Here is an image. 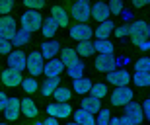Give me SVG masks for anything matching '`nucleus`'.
Returning <instances> with one entry per match:
<instances>
[{
	"instance_id": "f257e3e1",
	"label": "nucleus",
	"mask_w": 150,
	"mask_h": 125,
	"mask_svg": "<svg viewBox=\"0 0 150 125\" xmlns=\"http://www.w3.org/2000/svg\"><path fill=\"white\" fill-rule=\"evenodd\" d=\"M92 14V4L86 0H76L74 4H70V16L76 20L78 23H86Z\"/></svg>"
},
{
	"instance_id": "f03ea898",
	"label": "nucleus",
	"mask_w": 150,
	"mask_h": 125,
	"mask_svg": "<svg viewBox=\"0 0 150 125\" xmlns=\"http://www.w3.org/2000/svg\"><path fill=\"white\" fill-rule=\"evenodd\" d=\"M20 23H22V29H23V31L31 33V31H37V29H41V23H43V20H41V14H39V12L25 10V12L22 14V18H20Z\"/></svg>"
},
{
	"instance_id": "7ed1b4c3",
	"label": "nucleus",
	"mask_w": 150,
	"mask_h": 125,
	"mask_svg": "<svg viewBox=\"0 0 150 125\" xmlns=\"http://www.w3.org/2000/svg\"><path fill=\"white\" fill-rule=\"evenodd\" d=\"M109 100H111L113 106H127L129 102H133V90L125 86V88H115V90L109 94Z\"/></svg>"
},
{
	"instance_id": "20e7f679",
	"label": "nucleus",
	"mask_w": 150,
	"mask_h": 125,
	"mask_svg": "<svg viewBox=\"0 0 150 125\" xmlns=\"http://www.w3.org/2000/svg\"><path fill=\"white\" fill-rule=\"evenodd\" d=\"M18 31V22L12 16H0V37L12 41V37Z\"/></svg>"
},
{
	"instance_id": "39448f33",
	"label": "nucleus",
	"mask_w": 150,
	"mask_h": 125,
	"mask_svg": "<svg viewBox=\"0 0 150 125\" xmlns=\"http://www.w3.org/2000/svg\"><path fill=\"white\" fill-rule=\"evenodd\" d=\"M25 68L29 70L31 76H39V74L43 72V57L39 55V51L29 53L28 57H25Z\"/></svg>"
},
{
	"instance_id": "423d86ee",
	"label": "nucleus",
	"mask_w": 150,
	"mask_h": 125,
	"mask_svg": "<svg viewBox=\"0 0 150 125\" xmlns=\"http://www.w3.org/2000/svg\"><path fill=\"white\" fill-rule=\"evenodd\" d=\"M68 33H70L72 39H76L80 43V41H90V37L94 35V29L90 28L88 23H76V26H72L68 29Z\"/></svg>"
},
{
	"instance_id": "0eeeda50",
	"label": "nucleus",
	"mask_w": 150,
	"mask_h": 125,
	"mask_svg": "<svg viewBox=\"0 0 150 125\" xmlns=\"http://www.w3.org/2000/svg\"><path fill=\"white\" fill-rule=\"evenodd\" d=\"M107 80L111 82L115 88H125V86H129V82H131V74H129V70H125V68H119V70H113V72L107 74Z\"/></svg>"
},
{
	"instance_id": "6e6552de",
	"label": "nucleus",
	"mask_w": 150,
	"mask_h": 125,
	"mask_svg": "<svg viewBox=\"0 0 150 125\" xmlns=\"http://www.w3.org/2000/svg\"><path fill=\"white\" fill-rule=\"evenodd\" d=\"M129 35H131V39L137 37V39H150V26L142 20L139 22H133L131 23V28H129Z\"/></svg>"
},
{
	"instance_id": "1a4fd4ad",
	"label": "nucleus",
	"mask_w": 150,
	"mask_h": 125,
	"mask_svg": "<svg viewBox=\"0 0 150 125\" xmlns=\"http://www.w3.org/2000/svg\"><path fill=\"white\" fill-rule=\"evenodd\" d=\"M47 114L53 117V119H64V117H68V115L72 114V108L68 106V104H49L47 106Z\"/></svg>"
},
{
	"instance_id": "9d476101",
	"label": "nucleus",
	"mask_w": 150,
	"mask_h": 125,
	"mask_svg": "<svg viewBox=\"0 0 150 125\" xmlns=\"http://www.w3.org/2000/svg\"><path fill=\"white\" fill-rule=\"evenodd\" d=\"M6 62H8V68H12V70H18V72L25 70V55L20 49L8 53V61Z\"/></svg>"
},
{
	"instance_id": "9b49d317",
	"label": "nucleus",
	"mask_w": 150,
	"mask_h": 125,
	"mask_svg": "<svg viewBox=\"0 0 150 125\" xmlns=\"http://www.w3.org/2000/svg\"><path fill=\"white\" fill-rule=\"evenodd\" d=\"M0 78H2V84L4 86H10V88H16V86L22 84V72H18V70H12V68H6L0 72Z\"/></svg>"
},
{
	"instance_id": "f8f14e48",
	"label": "nucleus",
	"mask_w": 150,
	"mask_h": 125,
	"mask_svg": "<svg viewBox=\"0 0 150 125\" xmlns=\"http://www.w3.org/2000/svg\"><path fill=\"white\" fill-rule=\"evenodd\" d=\"M125 117H129V119L133 121L134 125H140L142 121H144V115H142V109H140V106L137 102H129L127 106H125Z\"/></svg>"
},
{
	"instance_id": "ddd939ff",
	"label": "nucleus",
	"mask_w": 150,
	"mask_h": 125,
	"mask_svg": "<svg viewBox=\"0 0 150 125\" xmlns=\"http://www.w3.org/2000/svg\"><path fill=\"white\" fill-rule=\"evenodd\" d=\"M62 70H64V67L59 59H51V61L43 62V74H47L49 78H59L62 74Z\"/></svg>"
},
{
	"instance_id": "4468645a",
	"label": "nucleus",
	"mask_w": 150,
	"mask_h": 125,
	"mask_svg": "<svg viewBox=\"0 0 150 125\" xmlns=\"http://www.w3.org/2000/svg\"><path fill=\"white\" fill-rule=\"evenodd\" d=\"M109 16H111V14H109V8H107L105 2H96V4L92 6V14H90V18H94L98 23L107 22Z\"/></svg>"
},
{
	"instance_id": "2eb2a0df",
	"label": "nucleus",
	"mask_w": 150,
	"mask_h": 125,
	"mask_svg": "<svg viewBox=\"0 0 150 125\" xmlns=\"http://www.w3.org/2000/svg\"><path fill=\"white\" fill-rule=\"evenodd\" d=\"M62 47L59 41H45L43 45H41V51H39V55L43 57V61L47 59V61H51V59H57V53L61 51Z\"/></svg>"
},
{
	"instance_id": "dca6fc26",
	"label": "nucleus",
	"mask_w": 150,
	"mask_h": 125,
	"mask_svg": "<svg viewBox=\"0 0 150 125\" xmlns=\"http://www.w3.org/2000/svg\"><path fill=\"white\" fill-rule=\"evenodd\" d=\"M96 68L100 70V72H113L115 70V59L111 57V55H98V59H96Z\"/></svg>"
},
{
	"instance_id": "f3484780",
	"label": "nucleus",
	"mask_w": 150,
	"mask_h": 125,
	"mask_svg": "<svg viewBox=\"0 0 150 125\" xmlns=\"http://www.w3.org/2000/svg\"><path fill=\"white\" fill-rule=\"evenodd\" d=\"M51 20L57 23V28H67L68 26V12L62 6H53L51 8Z\"/></svg>"
},
{
	"instance_id": "a211bd4d",
	"label": "nucleus",
	"mask_w": 150,
	"mask_h": 125,
	"mask_svg": "<svg viewBox=\"0 0 150 125\" xmlns=\"http://www.w3.org/2000/svg\"><path fill=\"white\" fill-rule=\"evenodd\" d=\"M4 115L8 121H16L20 117V100L18 98H8L4 106Z\"/></svg>"
},
{
	"instance_id": "6ab92c4d",
	"label": "nucleus",
	"mask_w": 150,
	"mask_h": 125,
	"mask_svg": "<svg viewBox=\"0 0 150 125\" xmlns=\"http://www.w3.org/2000/svg\"><path fill=\"white\" fill-rule=\"evenodd\" d=\"M20 114H23L25 117H37V114H39L37 104H35L31 98H23V100H20Z\"/></svg>"
},
{
	"instance_id": "aec40b11",
	"label": "nucleus",
	"mask_w": 150,
	"mask_h": 125,
	"mask_svg": "<svg viewBox=\"0 0 150 125\" xmlns=\"http://www.w3.org/2000/svg\"><path fill=\"white\" fill-rule=\"evenodd\" d=\"M59 61L62 62L64 68H68V67H72V65L78 62V55H76V51H74L72 47H64V49H61V59H59Z\"/></svg>"
},
{
	"instance_id": "412c9836",
	"label": "nucleus",
	"mask_w": 150,
	"mask_h": 125,
	"mask_svg": "<svg viewBox=\"0 0 150 125\" xmlns=\"http://www.w3.org/2000/svg\"><path fill=\"white\" fill-rule=\"evenodd\" d=\"M113 28H115V26L111 23V20H107V22H101L100 26L94 29V35L98 37V39H107V37L113 33Z\"/></svg>"
},
{
	"instance_id": "4be33fe9",
	"label": "nucleus",
	"mask_w": 150,
	"mask_h": 125,
	"mask_svg": "<svg viewBox=\"0 0 150 125\" xmlns=\"http://www.w3.org/2000/svg\"><path fill=\"white\" fill-rule=\"evenodd\" d=\"M92 45H94V51H98L100 55H111L113 57L115 47H113V43L109 39H98L96 43H92Z\"/></svg>"
},
{
	"instance_id": "5701e85b",
	"label": "nucleus",
	"mask_w": 150,
	"mask_h": 125,
	"mask_svg": "<svg viewBox=\"0 0 150 125\" xmlns=\"http://www.w3.org/2000/svg\"><path fill=\"white\" fill-rule=\"evenodd\" d=\"M82 109H84V112H88L90 115H96L101 109V104H100V100H96V98L86 96L82 100Z\"/></svg>"
},
{
	"instance_id": "b1692460",
	"label": "nucleus",
	"mask_w": 150,
	"mask_h": 125,
	"mask_svg": "<svg viewBox=\"0 0 150 125\" xmlns=\"http://www.w3.org/2000/svg\"><path fill=\"white\" fill-rule=\"evenodd\" d=\"M92 80L90 78H86V76H82V78H76L72 82V88H74V92L76 94H90V90H92Z\"/></svg>"
},
{
	"instance_id": "393cba45",
	"label": "nucleus",
	"mask_w": 150,
	"mask_h": 125,
	"mask_svg": "<svg viewBox=\"0 0 150 125\" xmlns=\"http://www.w3.org/2000/svg\"><path fill=\"white\" fill-rule=\"evenodd\" d=\"M74 121H76L78 125H96L94 115H90L88 112H84V109H76V112H74Z\"/></svg>"
},
{
	"instance_id": "a878e982",
	"label": "nucleus",
	"mask_w": 150,
	"mask_h": 125,
	"mask_svg": "<svg viewBox=\"0 0 150 125\" xmlns=\"http://www.w3.org/2000/svg\"><path fill=\"white\" fill-rule=\"evenodd\" d=\"M53 96H55L57 104H68V100L72 98V92H70V88H67V86H59V88L53 92Z\"/></svg>"
},
{
	"instance_id": "bb28decb",
	"label": "nucleus",
	"mask_w": 150,
	"mask_h": 125,
	"mask_svg": "<svg viewBox=\"0 0 150 125\" xmlns=\"http://www.w3.org/2000/svg\"><path fill=\"white\" fill-rule=\"evenodd\" d=\"M61 86V78H47L41 86V94L43 96H53V92Z\"/></svg>"
},
{
	"instance_id": "cd10ccee",
	"label": "nucleus",
	"mask_w": 150,
	"mask_h": 125,
	"mask_svg": "<svg viewBox=\"0 0 150 125\" xmlns=\"http://www.w3.org/2000/svg\"><path fill=\"white\" fill-rule=\"evenodd\" d=\"M10 43H12V47H23L25 43H29V33H28V31H23V29H18Z\"/></svg>"
},
{
	"instance_id": "c85d7f7f",
	"label": "nucleus",
	"mask_w": 150,
	"mask_h": 125,
	"mask_svg": "<svg viewBox=\"0 0 150 125\" xmlns=\"http://www.w3.org/2000/svg\"><path fill=\"white\" fill-rule=\"evenodd\" d=\"M74 51H76L78 57H90L94 53V45H92V41H80Z\"/></svg>"
},
{
	"instance_id": "c756f323",
	"label": "nucleus",
	"mask_w": 150,
	"mask_h": 125,
	"mask_svg": "<svg viewBox=\"0 0 150 125\" xmlns=\"http://www.w3.org/2000/svg\"><path fill=\"white\" fill-rule=\"evenodd\" d=\"M90 94H92V98H96V100H101V98H105L107 94H109V90H107V84H103V82L92 84V90H90Z\"/></svg>"
},
{
	"instance_id": "7c9ffc66",
	"label": "nucleus",
	"mask_w": 150,
	"mask_h": 125,
	"mask_svg": "<svg viewBox=\"0 0 150 125\" xmlns=\"http://www.w3.org/2000/svg\"><path fill=\"white\" fill-rule=\"evenodd\" d=\"M57 23L51 20V18H47V20H43V23H41V33L45 35V37H53V35L57 33Z\"/></svg>"
},
{
	"instance_id": "2f4dec72",
	"label": "nucleus",
	"mask_w": 150,
	"mask_h": 125,
	"mask_svg": "<svg viewBox=\"0 0 150 125\" xmlns=\"http://www.w3.org/2000/svg\"><path fill=\"white\" fill-rule=\"evenodd\" d=\"M67 74H68V78H82L84 76V62L78 61L76 65H72V67H68L67 68Z\"/></svg>"
},
{
	"instance_id": "473e14b6",
	"label": "nucleus",
	"mask_w": 150,
	"mask_h": 125,
	"mask_svg": "<svg viewBox=\"0 0 150 125\" xmlns=\"http://www.w3.org/2000/svg\"><path fill=\"white\" fill-rule=\"evenodd\" d=\"M134 72H139V74H150V59L140 57L139 61L134 62Z\"/></svg>"
},
{
	"instance_id": "72a5a7b5",
	"label": "nucleus",
	"mask_w": 150,
	"mask_h": 125,
	"mask_svg": "<svg viewBox=\"0 0 150 125\" xmlns=\"http://www.w3.org/2000/svg\"><path fill=\"white\" fill-rule=\"evenodd\" d=\"M20 86L23 88L25 94H35V92L39 90V84H37V80H35V78H23Z\"/></svg>"
},
{
	"instance_id": "f704fd0d",
	"label": "nucleus",
	"mask_w": 150,
	"mask_h": 125,
	"mask_svg": "<svg viewBox=\"0 0 150 125\" xmlns=\"http://www.w3.org/2000/svg\"><path fill=\"white\" fill-rule=\"evenodd\" d=\"M94 119H96V125H109V121H111V112L103 108L96 114Z\"/></svg>"
},
{
	"instance_id": "c9c22d12",
	"label": "nucleus",
	"mask_w": 150,
	"mask_h": 125,
	"mask_svg": "<svg viewBox=\"0 0 150 125\" xmlns=\"http://www.w3.org/2000/svg\"><path fill=\"white\" fill-rule=\"evenodd\" d=\"M134 86H140V88H146V86L150 84V74H139V72H134Z\"/></svg>"
},
{
	"instance_id": "e433bc0d",
	"label": "nucleus",
	"mask_w": 150,
	"mask_h": 125,
	"mask_svg": "<svg viewBox=\"0 0 150 125\" xmlns=\"http://www.w3.org/2000/svg\"><path fill=\"white\" fill-rule=\"evenodd\" d=\"M23 6H25V10L37 12V10H41V8H45V2L43 0H23Z\"/></svg>"
},
{
	"instance_id": "4c0bfd02",
	"label": "nucleus",
	"mask_w": 150,
	"mask_h": 125,
	"mask_svg": "<svg viewBox=\"0 0 150 125\" xmlns=\"http://www.w3.org/2000/svg\"><path fill=\"white\" fill-rule=\"evenodd\" d=\"M107 8H109V14H111V16H119V14L125 10V6H123L121 0H113L111 4H107Z\"/></svg>"
},
{
	"instance_id": "58836bf2",
	"label": "nucleus",
	"mask_w": 150,
	"mask_h": 125,
	"mask_svg": "<svg viewBox=\"0 0 150 125\" xmlns=\"http://www.w3.org/2000/svg\"><path fill=\"white\" fill-rule=\"evenodd\" d=\"M12 8H14V2L12 0H0V14L2 16H8L12 12Z\"/></svg>"
},
{
	"instance_id": "ea45409f",
	"label": "nucleus",
	"mask_w": 150,
	"mask_h": 125,
	"mask_svg": "<svg viewBox=\"0 0 150 125\" xmlns=\"http://www.w3.org/2000/svg\"><path fill=\"white\" fill-rule=\"evenodd\" d=\"M131 41L139 47L140 51H148V49H150V39H137V37H133Z\"/></svg>"
},
{
	"instance_id": "a19ab883",
	"label": "nucleus",
	"mask_w": 150,
	"mask_h": 125,
	"mask_svg": "<svg viewBox=\"0 0 150 125\" xmlns=\"http://www.w3.org/2000/svg\"><path fill=\"white\" fill-rule=\"evenodd\" d=\"M113 33H115V37H119V39L127 37V35H129V26H119V28H113Z\"/></svg>"
},
{
	"instance_id": "79ce46f5",
	"label": "nucleus",
	"mask_w": 150,
	"mask_h": 125,
	"mask_svg": "<svg viewBox=\"0 0 150 125\" xmlns=\"http://www.w3.org/2000/svg\"><path fill=\"white\" fill-rule=\"evenodd\" d=\"M10 49H12V43L4 37H0V55H8Z\"/></svg>"
},
{
	"instance_id": "37998d69",
	"label": "nucleus",
	"mask_w": 150,
	"mask_h": 125,
	"mask_svg": "<svg viewBox=\"0 0 150 125\" xmlns=\"http://www.w3.org/2000/svg\"><path fill=\"white\" fill-rule=\"evenodd\" d=\"M140 109H142V115L144 117H150V100H144V104L140 106Z\"/></svg>"
},
{
	"instance_id": "c03bdc74",
	"label": "nucleus",
	"mask_w": 150,
	"mask_h": 125,
	"mask_svg": "<svg viewBox=\"0 0 150 125\" xmlns=\"http://www.w3.org/2000/svg\"><path fill=\"white\" fill-rule=\"evenodd\" d=\"M8 102V96H6L4 92H0V112H4V106Z\"/></svg>"
},
{
	"instance_id": "a18cd8bd",
	"label": "nucleus",
	"mask_w": 150,
	"mask_h": 125,
	"mask_svg": "<svg viewBox=\"0 0 150 125\" xmlns=\"http://www.w3.org/2000/svg\"><path fill=\"white\" fill-rule=\"evenodd\" d=\"M125 67V65H129V57H119V59H115V67Z\"/></svg>"
},
{
	"instance_id": "49530a36",
	"label": "nucleus",
	"mask_w": 150,
	"mask_h": 125,
	"mask_svg": "<svg viewBox=\"0 0 150 125\" xmlns=\"http://www.w3.org/2000/svg\"><path fill=\"white\" fill-rule=\"evenodd\" d=\"M119 125H134L133 121L129 119V117H125V115H121V117H119Z\"/></svg>"
},
{
	"instance_id": "de8ad7c7",
	"label": "nucleus",
	"mask_w": 150,
	"mask_h": 125,
	"mask_svg": "<svg viewBox=\"0 0 150 125\" xmlns=\"http://www.w3.org/2000/svg\"><path fill=\"white\" fill-rule=\"evenodd\" d=\"M121 16H123V20H127V22H129V20H133V14H131L129 10H123Z\"/></svg>"
},
{
	"instance_id": "09e8293b",
	"label": "nucleus",
	"mask_w": 150,
	"mask_h": 125,
	"mask_svg": "<svg viewBox=\"0 0 150 125\" xmlns=\"http://www.w3.org/2000/svg\"><path fill=\"white\" fill-rule=\"evenodd\" d=\"M43 125H59V121H57V119H53V117H49L47 121H43Z\"/></svg>"
},
{
	"instance_id": "8fccbe9b",
	"label": "nucleus",
	"mask_w": 150,
	"mask_h": 125,
	"mask_svg": "<svg viewBox=\"0 0 150 125\" xmlns=\"http://www.w3.org/2000/svg\"><path fill=\"white\" fill-rule=\"evenodd\" d=\"M133 6H134V8H142V6H146V2H144V0H140V2H133Z\"/></svg>"
},
{
	"instance_id": "3c124183",
	"label": "nucleus",
	"mask_w": 150,
	"mask_h": 125,
	"mask_svg": "<svg viewBox=\"0 0 150 125\" xmlns=\"http://www.w3.org/2000/svg\"><path fill=\"white\" fill-rule=\"evenodd\" d=\"M109 125H119V117H111V121H109Z\"/></svg>"
},
{
	"instance_id": "603ef678",
	"label": "nucleus",
	"mask_w": 150,
	"mask_h": 125,
	"mask_svg": "<svg viewBox=\"0 0 150 125\" xmlns=\"http://www.w3.org/2000/svg\"><path fill=\"white\" fill-rule=\"evenodd\" d=\"M68 125H78V123H76V121H72V123H68Z\"/></svg>"
},
{
	"instance_id": "864d4df0",
	"label": "nucleus",
	"mask_w": 150,
	"mask_h": 125,
	"mask_svg": "<svg viewBox=\"0 0 150 125\" xmlns=\"http://www.w3.org/2000/svg\"><path fill=\"white\" fill-rule=\"evenodd\" d=\"M35 125H43V121H39V123H35Z\"/></svg>"
},
{
	"instance_id": "5fc2aeb1",
	"label": "nucleus",
	"mask_w": 150,
	"mask_h": 125,
	"mask_svg": "<svg viewBox=\"0 0 150 125\" xmlns=\"http://www.w3.org/2000/svg\"><path fill=\"white\" fill-rule=\"evenodd\" d=\"M0 125H6V123H0Z\"/></svg>"
}]
</instances>
